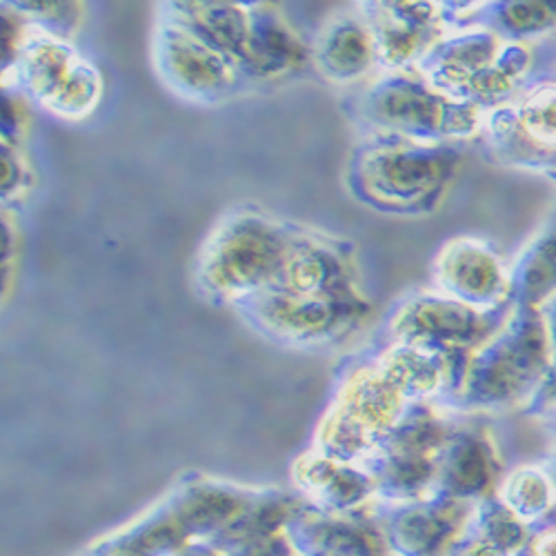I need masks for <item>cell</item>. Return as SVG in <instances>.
Wrapping results in <instances>:
<instances>
[{"instance_id":"7a4b0ae2","label":"cell","mask_w":556,"mask_h":556,"mask_svg":"<svg viewBox=\"0 0 556 556\" xmlns=\"http://www.w3.org/2000/svg\"><path fill=\"white\" fill-rule=\"evenodd\" d=\"M515 556H556V517L545 515L528 530V541Z\"/></svg>"},{"instance_id":"6da1fadb","label":"cell","mask_w":556,"mask_h":556,"mask_svg":"<svg viewBox=\"0 0 556 556\" xmlns=\"http://www.w3.org/2000/svg\"><path fill=\"white\" fill-rule=\"evenodd\" d=\"M507 507L523 523H536L552 513V492L539 475H521L507 494Z\"/></svg>"},{"instance_id":"3957f363","label":"cell","mask_w":556,"mask_h":556,"mask_svg":"<svg viewBox=\"0 0 556 556\" xmlns=\"http://www.w3.org/2000/svg\"><path fill=\"white\" fill-rule=\"evenodd\" d=\"M447 556H501V554H496L492 547H488L485 543H481V541H477V539L472 536V539H468V541L458 543L456 547H452V549L447 552Z\"/></svg>"}]
</instances>
